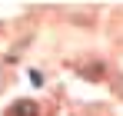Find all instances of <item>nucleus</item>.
I'll return each mask as SVG.
<instances>
[{
  "instance_id": "f257e3e1",
  "label": "nucleus",
  "mask_w": 123,
  "mask_h": 116,
  "mask_svg": "<svg viewBox=\"0 0 123 116\" xmlns=\"http://www.w3.org/2000/svg\"><path fill=\"white\" fill-rule=\"evenodd\" d=\"M33 110H37L33 103H13L10 106V116H33Z\"/></svg>"
}]
</instances>
